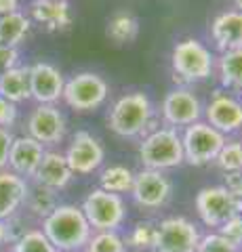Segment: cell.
I'll return each mask as SVG.
<instances>
[{
  "label": "cell",
  "mask_w": 242,
  "mask_h": 252,
  "mask_svg": "<svg viewBox=\"0 0 242 252\" xmlns=\"http://www.w3.org/2000/svg\"><path fill=\"white\" fill-rule=\"evenodd\" d=\"M42 233L57 252H80L91 240L93 229L82 210L72 204H59L42 219Z\"/></svg>",
  "instance_id": "cell-1"
},
{
  "label": "cell",
  "mask_w": 242,
  "mask_h": 252,
  "mask_svg": "<svg viewBox=\"0 0 242 252\" xmlns=\"http://www.w3.org/2000/svg\"><path fill=\"white\" fill-rule=\"evenodd\" d=\"M154 105L145 93H129L112 105L107 114V126L118 137H145L154 130Z\"/></svg>",
  "instance_id": "cell-2"
},
{
  "label": "cell",
  "mask_w": 242,
  "mask_h": 252,
  "mask_svg": "<svg viewBox=\"0 0 242 252\" xmlns=\"http://www.w3.org/2000/svg\"><path fill=\"white\" fill-rule=\"evenodd\" d=\"M139 160H141L145 168H152V170L179 166L183 162L181 137L177 135L173 126L154 128L143 137L141 145H139Z\"/></svg>",
  "instance_id": "cell-3"
},
{
  "label": "cell",
  "mask_w": 242,
  "mask_h": 252,
  "mask_svg": "<svg viewBox=\"0 0 242 252\" xmlns=\"http://www.w3.org/2000/svg\"><path fill=\"white\" fill-rule=\"evenodd\" d=\"M171 63H173L175 82H202L213 74L215 59L202 42L187 38L175 44Z\"/></svg>",
  "instance_id": "cell-4"
},
{
  "label": "cell",
  "mask_w": 242,
  "mask_h": 252,
  "mask_svg": "<svg viewBox=\"0 0 242 252\" xmlns=\"http://www.w3.org/2000/svg\"><path fill=\"white\" fill-rule=\"evenodd\" d=\"M82 215L95 231H118V227L127 219V208L118 193H110L104 189H93L82 202Z\"/></svg>",
  "instance_id": "cell-5"
},
{
  "label": "cell",
  "mask_w": 242,
  "mask_h": 252,
  "mask_svg": "<svg viewBox=\"0 0 242 252\" xmlns=\"http://www.w3.org/2000/svg\"><path fill=\"white\" fill-rule=\"evenodd\" d=\"M183 145V162L192 166H205V164L215 162L217 154L225 145V135L215 130L207 122H194L185 126V132L181 137Z\"/></svg>",
  "instance_id": "cell-6"
},
{
  "label": "cell",
  "mask_w": 242,
  "mask_h": 252,
  "mask_svg": "<svg viewBox=\"0 0 242 252\" xmlns=\"http://www.w3.org/2000/svg\"><path fill=\"white\" fill-rule=\"evenodd\" d=\"M107 82L95 72H78L64 84L61 99L74 112H93L107 99Z\"/></svg>",
  "instance_id": "cell-7"
},
{
  "label": "cell",
  "mask_w": 242,
  "mask_h": 252,
  "mask_svg": "<svg viewBox=\"0 0 242 252\" xmlns=\"http://www.w3.org/2000/svg\"><path fill=\"white\" fill-rule=\"evenodd\" d=\"M242 202L225 189L223 185H213L200 189L196 195V212L200 220L208 227H221L225 220L238 217Z\"/></svg>",
  "instance_id": "cell-8"
},
{
  "label": "cell",
  "mask_w": 242,
  "mask_h": 252,
  "mask_svg": "<svg viewBox=\"0 0 242 252\" xmlns=\"http://www.w3.org/2000/svg\"><path fill=\"white\" fill-rule=\"evenodd\" d=\"M200 233L192 220L183 217H169L156 225L154 252H196Z\"/></svg>",
  "instance_id": "cell-9"
},
{
  "label": "cell",
  "mask_w": 242,
  "mask_h": 252,
  "mask_svg": "<svg viewBox=\"0 0 242 252\" xmlns=\"http://www.w3.org/2000/svg\"><path fill=\"white\" fill-rule=\"evenodd\" d=\"M131 193L137 206L156 210L169 202L171 193H173V183H171V179L162 170L143 168L141 172L135 175Z\"/></svg>",
  "instance_id": "cell-10"
},
{
  "label": "cell",
  "mask_w": 242,
  "mask_h": 252,
  "mask_svg": "<svg viewBox=\"0 0 242 252\" xmlns=\"http://www.w3.org/2000/svg\"><path fill=\"white\" fill-rule=\"evenodd\" d=\"M26 126H28V137L36 139L44 147L61 143L68 130L66 116L61 114L57 105H36L30 112Z\"/></svg>",
  "instance_id": "cell-11"
},
{
  "label": "cell",
  "mask_w": 242,
  "mask_h": 252,
  "mask_svg": "<svg viewBox=\"0 0 242 252\" xmlns=\"http://www.w3.org/2000/svg\"><path fill=\"white\" fill-rule=\"evenodd\" d=\"M64 74L53 63L36 61L30 65V99L36 105H55L64 94Z\"/></svg>",
  "instance_id": "cell-12"
},
{
  "label": "cell",
  "mask_w": 242,
  "mask_h": 252,
  "mask_svg": "<svg viewBox=\"0 0 242 252\" xmlns=\"http://www.w3.org/2000/svg\"><path fill=\"white\" fill-rule=\"evenodd\" d=\"M68 166L74 175H91L97 170L105 160V149L97 137H93L87 130H78L72 137L68 152L64 154Z\"/></svg>",
  "instance_id": "cell-13"
},
{
  "label": "cell",
  "mask_w": 242,
  "mask_h": 252,
  "mask_svg": "<svg viewBox=\"0 0 242 252\" xmlns=\"http://www.w3.org/2000/svg\"><path fill=\"white\" fill-rule=\"evenodd\" d=\"M162 116L171 126H190L200 122L202 105L190 89H175L162 101Z\"/></svg>",
  "instance_id": "cell-14"
},
{
  "label": "cell",
  "mask_w": 242,
  "mask_h": 252,
  "mask_svg": "<svg viewBox=\"0 0 242 252\" xmlns=\"http://www.w3.org/2000/svg\"><path fill=\"white\" fill-rule=\"evenodd\" d=\"M205 116L207 124L219 130L221 135H230V132L242 128V105L238 99L230 97V94L215 93V97L207 105Z\"/></svg>",
  "instance_id": "cell-15"
},
{
  "label": "cell",
  "mask_w": 242,
  "mask_h": 252,
  "mask_svg": "<svg viewBox=\"0 0 242 252\" xmlns=\"http://www.w3.org/2000/svg\"><path fill=\"white\" fill-rule=\"evenodd\" d=\"M44 152H46L44 145L38 143V141L32 137H28V135L13 137L6 168L11 172H15V175L23 177V179L34 177V172L38 168V164H40Z\"/></svg>",
  "instance_id": "cell-16"
},
{
  "label": "cell",
  "mask_w": 242,
  "mask_h": 252,
  "mask_svg": "<svg viewBox=\"0 0 242 252\" xmlns=\"http://www.w3.org/2000/svg\"><path fill=\"white\" fill-rule=\"evenodd\" d=\"M34 179L38 185H44V187L53 189V191H59V189H66L69 185V181L74 179V172L69 170L64 154L44 152L42 160L34 172Z\"/></svg>",
  "instance_id": "cell-17"
},
{
  "label": "cell",
  "mask_w": 242,
  "mask_h": 252,
  "mask_svg": "<svg viewBox=\"0 0 242 252\" xmlns=\"http://www.w3.org/2000/svg\"><path fill=\"white\" fill-rule=\"evenodd\" d=\"M30 191L28 181L11 172L9 168L0 170V219L6 220L17 215L19 208L26 204Z\"/></svg>",
  "instance_id": "cell-18"
},
{
  "label": "cell",
  "mask_w": 242,
  "mask_h": 252,
  "mask_svg": "<svg viewBox=\"0 0 242 252\" xmlns=\"http://www.w3.org/2000/svg\"><path fill=\"white\" fill-rule=\"evenodd\" d=\"M30 17L49 32L68 30L72 26L68 0H34L30 6Z\"/></svg>",
  "instance_id": "cell-19"
},
{
  "label": "cell",
  "mask_w": 242,
  "mask_h": 252,
  "mask_svg": "<svg viewBox=\"0 0 242 252\" xmlns=\"http://www.w3.org/2000/svg\"><path fill=\"white\" fill-rule=\"evenodd\" d=\"M210 36L221 53L242 49V13L225 11L217 15L210 26Z\"/></svg>",
  "instance_id": "cell-20"
},
{
  "label": "cell",
  "mask_w": 242,
  "mask_h": 252,
  "mask_svg": "<svg viewBox=\"0 0 242 252\" xmlns=\"http://www.w3.org/2000/svg\"><path fill=\"white\" fill-rule=\"evenodd\" d=\"M0 97L15 105L30 99V65H15L0 76Z\"/></svg>",
  "instance_id": "cell-21"
},
{
  "label": "cell",
  "mask_w": 242,
  "mask_h": 252,
  "mask_svg": "<svg viewBox=\"0 0 242 252\" xmlns=\"http://www.w3.org/2000/svg\"><path fill=\"white\" fill-rule=\"evenodd\" d=\"M30 23H32L30 17L21 11H15V13L0 17V44L17 49L21 40L26 38V34L30 32Z\"/></svg>",
  "instance_id": "cell-22"
},
{
  "label": "cell",
  "mask_w": 242,
  "mask_h": 252,
  "mask_svg": "<svg viewBox=\"0 0 242 252\" xmlns=\"http://www.w3.org/2000/svg\"><path fill=\"white\" fill-rule=\"evenodd\" d=\"M105 34L116 44L133 42L139 34V19L129 11H118V13L112 15L110 21H107Z\"/></svg>",
  "instance_id": "cell-23"
},
{
  "label": "cell",
  "mask_w": 242,
  "mask_h": 252,
  "mask_svg": "<svg viewBox=\"0 0 242 252\" xmlns=\"http://www.w3.org/2000/svg\"><path fill=\"white\" fill-rule=\"evenodd\" d=\"M219 80L225 89L242 93V49L228 51L219 57Z\"/></svg>",
  "instance_id": "cell-24"
},
{
  "label": "cell",
  "mask_w": 242,
  "mask_h": 252,
  "mask_svg": "<svg viewBox=\"0 0 242 252\" xmlns=\"http://www.w3.org/2000/svg\"><path fill=\"white\" fill-rule=\"evenodd\" d=\"M133 181H135V172L127 166H110L101 172V179H99V189L104 191H110V193H124V191H131L133 189Z\"/></svg>",
  "instance_id": "cell-25"
},
{
  "label": "cell",
  "mask_w": 242,
  "mask_h": 252,
  "mask_svg": "<svg viewBox=\"0 0 242 252\" xmlns=\"http://www.w3.org/2000/svg\"><path fill=\"white\" fill-rule=\"evenodd\" d=\"M23 206H28V210L32 212V215L44 219L59 206L57 204V191H53V189L36 183V187L28 191V198H26V204H23Z\"/></svg>",
  "instance_id": "cell-26"
},
{
  "label": "cell",
  "mask_w": 242,
  "mask_h": 252,
  "mask_svg": "<svg viewBox=\"0 0 242 252\" xmlns=\"http://www.w3.org/2000/svg\"><path fill=\"white\" fill-rule=\"evenodd\" d=\"M84 252H127V244L118 231H97L84 246Z\"/></svg>",
  "instance_id": "cell-27"
},
{
  "label": "cell",
  "mask_w": 242,
  "mask_h": 252,
  "mask_svg": "<svg viewBox=\"0 0 242 252\" xmlns=\"http://www.w3.org/2000/svg\"><path fill=\"white\" fill-rule=\"evenodd\" d=\"M154 240H156V225L150 223V220H141V223L133 227V231L124 240V244H127V248L141 252V250H152Z\"/></svg>",
  "instance_id": "cell-28"
},
{
  "label": "cell",
  "mask_w": 242,
  "mask_h": 252,
  "mask_svg": "<svg viewBox=\"0 0 242 252\" xmlns=\"http://www.w3.org/2000/svg\"><path fill=\"white\" fill-rule=\"evenodd\" d=\"M13 252H57L55 246L46 240L42 229H28L15 242Z\"/></svg>",
  "instance_id": "cell-29"
},
{
  "label": "cell",
  "mask_w": 242,
  "mask_h": 252,
  "mask_svg": "<svg viewBox=\"0 0 242 252\" xmlns=\"http://www.w3.org/2000/svg\"><path fill=\"white\" fill-rule=\"evenodd\" d=\"M217 166L223 172H234L242 170V143L240 141H225V145L221 147V152L215 158Z\"/></svg>",
  "instance_id": "cell-30"
},
{
  "label": "cell",
  "mask_w": 242,
  "mask_h": 252,
  "mask_svg": "<svg viewBox=\"0 0 242 252\" xmlns=\"http://www.w3.org/2000/svg\"><path fill=\"white\" fill-rule=\"evenodd\" d=\"M196 252H238V246L221 238L219 233H207L200 238Z\"/></svg>",
  "instance_id": "cell-31"
},
{
  "label": "cell",
  "mask_w": 242,
  "mask_h": 252,
  "mask_svg": "<svg viewBox=\"0 0 242 252\" xmlns=\"http://www.w3.org/2000/svg\"><path fill=\"white\" fill-rule=\"evenodd\" d=\"M217 233L221 235V238H225L228 242H232L234 246H240L242 244V219L240 217H234L230 220H225V223L221 227H217Z\"/></svg>",
  "instance_id": "cell-32"
},
{
  "label": "cell",
  "mask_w": 242,
  "mask_h": 252,
  "mask_svg": "<svg viewBox=\"0 0 242 252\" xmlns=\"http://www.w3.org/2000/svg\"><path fill=\"white\" fill-rule=\"evenodd\" d=\"M17 122V105L0 97V128H11Z\"/></svg>",
  "instance_id": "cell-33"
},
{
  "label": "cell",
  "mask_w": 242,
  "mask_h": 252,
  "mask_svg": "<svg viewBox=\"0 0 242 252\" xmlns=\"http://www.w3.org/2000/svg\"><path fill=\"white\" fill-rule=\"evenodd\" d=\"M15 65H19V51L13 49V46L0 44V76L13 69Z\"/></svg>",
  "instance_id": "cell-34"
},
{
  "label": "cell",
  "mask_w": 242,
  "mask_h": 252,
  "mask_svg": "<svg viewBox=\"0 0 242 252\" xmlns=\"http://www.w3.org/2000/svg\"><path fill=\"white\" fill-rule=\"evenodd\" d=\"M223 187L242 202V170H234V172H225L223 175Z\"/></svg>",
  "instance_id": "cell-35"
},
{
  "label": "cell",
  "mask_w": 242,
  "mask_h": 252,
  "mask_svg": "<svg viewBox=\"0 0 242 252\" xmlns=\"http://www.w3.org/2000/svg\"><path fill=\"white\" fill-rule=\"evenodd\" d=\"M11 143H13V132L9 128H0V170H6Z\"/></svg>",
  "instance_id": "cell-36"
},
{
  "label": "cell",
  "mask_w": 242,
  "mask_h": 252,
  "mask_svg": "<svg viewBox=\"0 0 242 252\" xmlns=\"http://www.w3.org/2000/svg\"><path fill=\"white\" fill-rule=\"evenodd\" d=\"M19 6H21L19 0H0V17H4V15H9V13L19 11Z\"/></svg>",
  "instance_id": "cell-37"
},
{
  "label": "cell",
  "mask_w": 242,
  "mask_h": 252,
  "mask_svg": "<svg viewBox=\"0 0 242 252\" xmlns=\"http://www.w3.org/2000/svg\"><path fill=\"white\" fill-rule=\"evenodd\" d=\"M0 244H6V223L0 219Z\"/></svg>",
  "instance_id": "cell-38"
},
{
  "label": "cell",
  "mask_w": 242,
  "mask_h": 252,
  "mask_svg": "<svg viewBox=\"0 0 242 252\" xmlns=\"http://www.w3.org/2000/svg\"><path fill=\"white\" fill-rule=\"evenodd\" d=\"M232 2H234V6H236V9L242 13V0H232Z\"/></svg>",
  "instance_id": "cell-39"
},
{
  "label": "cell",
  "mask_w": 242,
  "mask_h": 252,
  "mask_svg": "<svg viewBox=\"0 0 242 252\" xmlns=\"http://www.w3.org/2000/svg\"><path fill=\"white\" fill-rule=\"evenodd\" d=\"M19 2H34V0H19Z\"/></svg>",
  "instance_id": "cell-40"
},
{
  "label": "cell",
  "mask_w": 242,
  "mask_h": 252,
  "mask_svg": "<svg viewBox=\"0 0 242 252\" xmlns=\"http://www.w3.org/2000/svg\"><path fill=\"white\" fill-rule=\"evenodd\" d=\"M238 217H240V219H242V206H240V212H238Z\"/></svg>",
  "instance_id": "cell-41"
},
{
  "label": "cell",
  "mask_w": 242,
  "mask_h": 252,
  "mask_svg": "<svg viewBox=\"0 0 242 252\" xmlns=\"http://www.w3.org/2000/svg\"><path fill=\"white\" fill-rule=\"evenodd\" d=\"M238 252H242V244H240V246H238Z\"/></svg>",
  "instance_id": "cell-42"
},
{
  "label": "cell",
  "mask_w": 242,
  "mask_h": 252,
  "mask_svg": "<svg viewBox=\"0 0 242 252\" xmlns=\"http://www.w3.org/2000/svg\"><path fill=\"white\" fill-rule=\"evenodd\" d=\"M240 105H242V99H240Z\"/></svg>",
  "instance_id": "cell-43"
}]
</instances>
